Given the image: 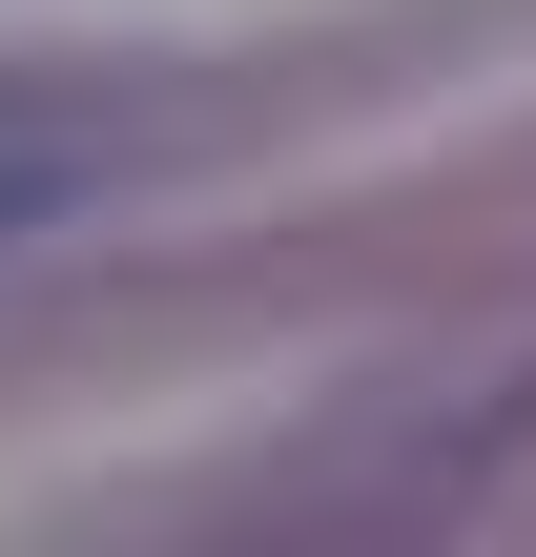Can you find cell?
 <instances>
[{
	"mask_svg": "<svg viewBox=\"0 0 536 557\" xmlns=\"http://www.w3.org/2000/svg\"><path fill=\"white\" fill-rule=\"evenodd\" d=\"M41 207H62V145H21V124H0V227H41Z\"/></svg>",
	"mask_w": 536,
	"mask_h": 557,
	"instance_id": "obj_1",
	"label": "cell"
}]
</instances>
